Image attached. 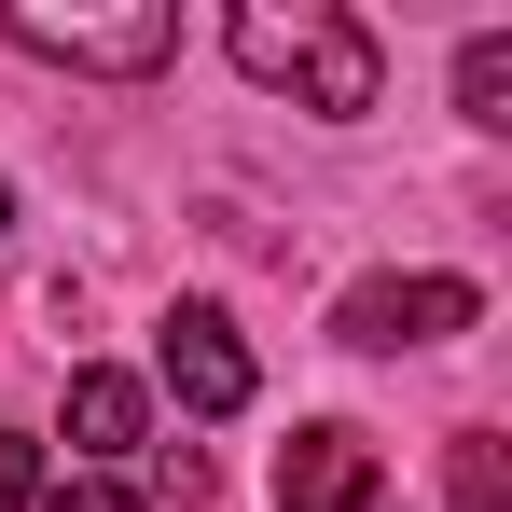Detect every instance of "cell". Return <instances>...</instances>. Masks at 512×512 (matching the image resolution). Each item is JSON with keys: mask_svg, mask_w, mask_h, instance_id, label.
I'll list each match as a JSON object with an SVG mask.
<instances>
[{"mask_svg": "<svg viewBox=\"0 0 512 512\" xmlns=\"http://www.w3.org/2000/svg\"><path fill=\"white\" fill-rule=\"evenodd\" d=\"M222 42H236V70H250V84L305 97L319 125H360V111H374V84H388L374 28H360V14H333V0H236V14H222Z\"/></svg>", "mask_w": 512, "mask_h": 512, "instance_id": "6da1fadb", "label": "cell"}, {"mask_svg": "<svg viewBox=\"0 0 512 512\" xmlns=\"http://www.w3.org/2000/svg\"><path fill=\"white\" fill-rule=\"evenodd\" d=\"M0 28H14L28 56H56V70H111V84H153V70L180 56V14H167V0H139V14H56V0H14Z\"/></svg>", "mask_w": 512, "mask_h": 512, "instance_id": "7a4b0ae2", "label": "cell"}, {"mask_svg": "<svg viewBox=\"0 0 512 512\" xmlns=\"http://www.w3.org/2000/svg\"><path fill=\"white\" fill-rule=\"evenodd\" d=\"M471 319H485L471 277H360L333 305V346H374L388 360V346H443V333H471Z\"/></svg>", "mask_w": 512, "mask_h": 512, "instance_id": "3957f363", "label": "cell"}, {"mask_svg": "<svg viewBox=\"0 0 512 512\" xmlns=\"http://www.w3.org/2000/svg\"><path fill=\"white\" fill-rule=\"evenodd\" d=\"M153 374L180 388V416H250V346H236V319H222V305H167Z\"/></svg>", "mask_w": 512, "mask_h": 512, "instance_id": "277c9868", "label": "cell"}, {"mask_svg": "<svg viewBox=\"0 0 512 512\" xmlns=\"http://www.w3.org/2000/svg\"><path fill=\"white\" fill-rule=\"evenodd\" d=\"M277 512H388V471H374V443H360L346 416L291 429V443H277Z\"/></svg>", "mask_w": 512, "mask_h": 512, "instance_id": "5b68a950", "label": "cell"}, {"mask_svg": "<svg viewBox=\"0 0 512 512\" xmlns=\"http://www.w3.org/2000/svg\"><path fill=\"white\" fill-rule=\"evenodd\" d=\"M70 443H84V457H139V443H153L139 374H70Z\"/></svg>", "mask_w": 512, "mask_h": 512, "instance_id": "8992f818", "label": "cell"}, {"mask_svg": "<svg viewBox=\"0 0 512 512\" xmlns=\"http://www.w3.org/2000/svg\"><path fill=\"white\" fill-rule=\"evenodd\" d=\"M457 111H471V125H512V42H499V28L457 42Z\"/></svg>", "mask_w": 512, "mask_h": 512, "instance_id": "52a82bcc", "label": "cell"}, {"mask_svg": "<svg viewBox=\"0 0 512 512\" xmlns=\"http://www.w3.org/2000/svg\"><path fill=\"white\" fill-rule=\"evenodd\" d=\"M457 512H512V499H499V443H485V429H457Z\"/></svg>", "mask_w": 512, "mask_h": 512, "instance_id": "ba28073f", "label": "cell"}, {"mask_svg": "<svg viewBox=\"0 0 512 512\" xmlns=\"http://www.w3.org/2000/svg\"><path fill=\"white\" fill-rule=\"evenodd\" d=\"M42 512H153V499L111 485V471H70V485H42Z\"/></svg>", "mask_w": 512, "mask_h": 512, "instance_id": "9c48e42d", "label": "cell"}, {"mask_svg": "<svg viewBox=\"0 0 512 512\" xmlns=\"http://www.w3.org/2000/svg\"><path fill=\"white\" fill-rule=\"evenodd\" d=\"M0 512H42V443L0 429Z\"/></svg>", "mask_w": 512, "mask_h": 512, "instance_id": "30bf717a", "label": "cell"}, {"mask_svg": "<svg viewBox=\"0 0 512 512\" xmlns=\"http://www.w3.org/2000/svg\"><path fill=\"white\" fill-rule=\"evenodd\" d=\"M0 222H14V180H0Z\"/></svg>", "mask_w": 512, "mask_h": 512, "instance_id": "8fae6325", "label": "cell"}]
</instances>
